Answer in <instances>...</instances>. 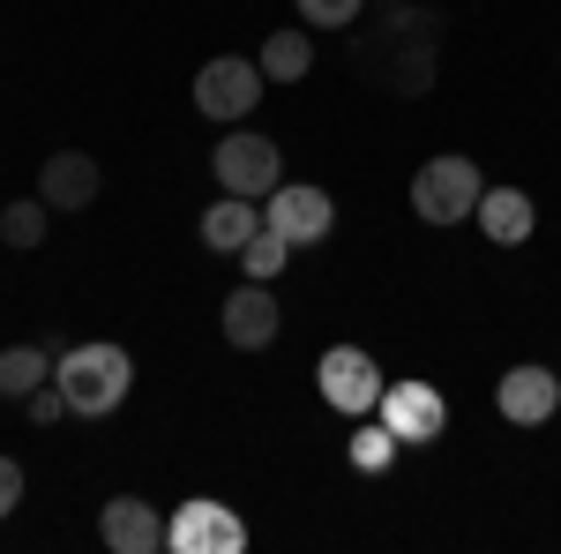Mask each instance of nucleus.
Returning a JSON list of instances; mask_svg holds the SVG:
<instances>
[{"label": "nucleus", "mask_w": 561, "mask_h": 554, "mask_svg": "<svg viewBox=\"0 0 561 554\" xmlns=\"http://www.w3.org/2000/svg\"><path fill=\"white\" fill-rule=\"evenodd\" d=\"M15 502H23V465H15V457H0V517L15 510Z\"/></svg>", "instance_id": "22"}, {"label": "nucleus", "mask_w": 561, "mask_h": 554, "mask_svg": "<svg viewBox=\"0 0 561 554\" xmlns=\"http://www.w3.org/2000/svg\"><path fill=\"white\" fill-rule=\"evenodd\" d=\"M314 383H322V405H337V412H375L382 389H389L375 352H359V344H330L314 360Z\"/></svg>", "instance_id": "5"}, {"label": "nucleus", "mask_w": 561, "mask_h": 554, "mask_svg": "<svg viewBox=\"0 0 561 554\" xmlns=\"http://www.w3.org/2000/svg\"><path fill=\"white\" fill-rule=\"evenodd\" d=\"M165 547L173 554H240L248 547V524L225 502H180V517L165 524Z\"/></svg>", "instance_id": "7"}, {"label": "nucleus", "mask_w": 561, "mask_h": 554, "mask_svg": "<svg viewBox=\"0 0 561 554\" xmlns=\"http://www.w3.org/2000/svg\"><path fill=\"white\" fill-rule=\"evenodd\" d=\"M262 83H270V76H262V60H240V53L203 60V76H195V113L232 128V121H248V113L262 105Z\"/></svg>", "instance_id": "4"}, {"label": "nucleus", "mask_w": 561, "mask_h": 554, "mask_svg": "<svg viewBox=\"0 0 561 554\" xmlns=\"http://www.w3.org/2000/svg\"><path fill=\"white\" fill-rule=\"evenodd\" d=\"M397 450H404V442L389 434V420L382 427H359V434H352V472H389V465H397Z\"/></svg>", "instance_id": "19"}, {"label": "nucleus", "mask_w": 561, "mask_h": 554, "mask_svg": "<svg viewBox=\"0 0 561 554\" xmlns=\"http://www.w3.org/2000/svg\"><path fill=\"white\" fill-rule=\"evenodd\" d=\"M38 383H53V352L45 344H8L0 352V397H31Z\"/></svg>", "instance_id": "16"}, {"label": "nucleus", "mask_w": 561, "mask_h": 554, "mask_svg": "<svg viewBox=\"0 0 561 554\" xmlns=\"http://www.w3.org/2000/svg\"><path fill=\"white\" fill-rule=\"evenodd\" d=\"M494 405H502V420L510 427H547L554 420V405H561V375L554 368H510L502 383H494Z\"/></svg>", "instance_id": "9"}, {"label": "nucleus", "mask_w": 561, "mask_h": 554, "mask_svg": "<svg viewBox=\"0 0 561 554\" xmlns=\"http://www.w3.org/2000/svg\"><path fill=\"white\" fill-rule=\"evenodd\" d=\"M38 195L53 203V211H90L98 203V158H83V150H53L38 172Z\"/></svg>", "instance_id": "12"}, {"label": "nucleus", "mask_w": 561, "mask_h": 554, "mask_svg": "<svg viewBox=\"0 0 561 554\" xmlns=\"http://www.w3.org/2000/svg\"><path fill=\"white\" fill-rule=\"evenodd\" d=\"M285 256H293V240H285V233H277V225H262L255 240H248V248H240V270H248V278H262V285H270V278H277V270H285Z\"/></svg>", "instance_id": "18"}, {"label": "nucleus", "mask_w": 561, "mask_h": 554, "mask_svg": "<svg viewBox=\"0 0 561 554\" xmlns=\"http://www.w3.org/2000/svg\"><path fill=\"white\" fill-rule=\"evenodd\" d=\"M359 8H367V0H300V23H314V31H345Z\"/></svg>", "instance_id": "20"}, {"label": "nucleus", "mask_w": 561, "mask_h": 554, "mask_svg": "<svg viewBox=\"0 0 561 554\" xmlns=\"http://www.w3.org/2000/svg\"><path fill=\"white\" fill-rule=\"evenodd\" d=\"M98 540H105L113 554H158L165 547V517L150 510L142 495H113L105 517H98Z\"/></svg>", "instance_id": "11"}, {"label": "nucleus", "mask_w": 561, "mask_h": 554, "mask_svg": "<svg viewBox=\"0 0 561 554\" xmlns=\"http://www.w3.org/2000/svg\"><path fill=\"white\" fill-rule=\"evenodd\" d=\"M472 217H479V233H486L494 248H517V240H531V195H524V188H486Z\"/></svg>", "instance_id": "13"}, {"label": "nucleus", "mask_w": 561, "mask_h": 554, "mask_svg": "<svg viewBox=\"0 0 561 554\" xmlns=\"http://www.w3.org/2000/svg\"><path fill=\"white\" fill-rule=\"evenodd\" d=\"M375 412L389 420L397 442H442V427H449V405H442V389H434V383H389Z\"/></svg>", "instance_id": "8"}, {"label": "nucleus", "mask_w": 561, "mask_h": 554, "mask_svg": "<svg viewBox=\"0 0 561 554\" xmlns=\"http://www.w3.org/2000/svg\"><path fill=\"white\" fill-rule=\"evenodd\" d=\"M479 195H486V180L472 158H427L412 172V217L420 225H465L479 211Z\"/></svg>", "instance_id": "2"}, {"label": "nucleus", "mask_w": 561, "mask_h": 554, "mask_svg": "<svg viewBox=\"0 0 561 554\" xmlns=\"http://www.w3.org/2000/svg\"><path fill=\"white\" fill-rule=\"evenodd\" d=\"M307 68H314V38L307 31H270L262 38V76L270 83H300Z\"/></svg>", "instance_id": "15"}, {"label": "nucleus", "mask_w": 561, "mask_h": 554, "mask_svg": "<svg viewBox=\"0 0 561 554\" xmlns=\"http://www.w3.org/2000/svg\"><path fill=\"white\" fill-rule=\"evenodd\" d=\"M217 323H225V338L240 344V352H262V344H277V330H285V315H277V299H270V285L262 278H248L240 293L217 307Z\"/></svg>", "instance_id": "10"}, {"label": "nucleus", "mask_w": 561, "mask_h": 554, "mask_svg": "<svg viewBox=\"0 0 561 554\" xmlns=\"http://www.w3.org/2000/svg\"><path fill=\"white\" fill-rule=\"evenodd\" d=\"M23 405H31V420H38V427H53L60 412H76V405H68V389H60V383H38L31 397H23Z\"/></svg>", "instance_id": "21"}, {"label": "nucleus", "mask_w": 561, "mask_h": 554, "mask_svg": "<svg viewBox=\"0 0 561 554\" xmlns=\"http://www.w3.org/2000/svg\"><path fill=\"white\" fill-rule=\"evenodd\" d=\"M53 383L68 389V405H76L83 420H105V412H121V397H128L135 360L121 344H76V352L53 360Z\"/></svg>", "instance_id": "1"}, {"label": "nucleus", "mask_w": 561, "mask_h": 554, "mask_svg": "<svg viewBox=\"0 0 561 554\" xmlns=\"http://www.w3.org/2000/svg\"><path fill=\"white\" fill-rule=\"evenodd\" d=\"M262 225H277L293 248H300V240H330L337 203H330L322 188H307V180H277V188L262 195Z\"/></svg>", "instance_id": "6"}, {"label": "nucleus", "mask_w": 561, "mask_h": 554, "mask_svg": "<svg viewBox=\"0 0 561 554\" xmlns=\"http://www.w3.org/2000/svg\"><path fill=\"white\" fill-rule=\"evenodd\" d=\"M255 233H262V203H248V195H225L203 211V248H217V256H240Z\"/></svg>", "instance_id": "14"}, {"label": "nucleus", "mask_w": 561, "mask_h": 554, "mask_svg": "<svg viewBox=\"0 0 561 554\" xmlns=\"http://www.w3.org/2000/svg\"><path fill=\"white\" fill-rule=\"evenodd\" d=\"M210 172H217V188H225V195H248V203H262V195L285 180V150H277L270 135L232 128V135L210 150Z\"/></svg>", "instance_id": "3"}, {"label": "nucleus", "mask_w": 561, "mask_h": 554, "mask_svg": "<svg viewBox=\"0 0 561 554\" xmlns=\"http://www.w3.org/2000/svg\"><path fill=\"white\" fill-rule=\"evenodd\" d=\"M45 211H53L45 195H31V203L15 195V203L0 211V240H8V248H38V240H45Z\"/></svg>", "instance_id": "17"}]
</instances>
